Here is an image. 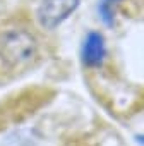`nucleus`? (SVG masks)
<instances>
[{
    "label": "nucleus",
    "mask_w": 144,
    "mask_h": 146,
    "mask_svg": "<svg viewBox=\"0 0 144 146\" xmlns=\"http://www.w3.org/2000/svg\"><path fill=\"white\" fill-rule=\"evenodd\" d=\"M0 52H2V57L7 64L21 65L33 58V55L36 52V43L29 33L12 29L4 35Z\"/></svg>",
    "instance_id": "obj_1"
},
{
    "label": "nucleus",
    "mask_w": 144,
    "mask_h": 146,
    "mask_svg": "<svg viewBox=\"0 0 144 146\" xmlns=\"http://www.w3.org/2000/svg\"><path fill=\"white\" fill-rule=\"evenodd\" d=\"M79 5V0H41L38 19L43 28L53 29L62 24Z\"/></svg>",
    "instance_id": "obj_2"
},
{
    "label": "nucleus",
    "mask_w": 144,
    "mask_h": 146,
    "mask_svg": "<svg viewBox=\"0 0 144 146\" xmlns=\"http://www.w3.org/2000/svg\"><path fill=\"white\" fill-rule=\"evenodd\" d=\"M106 55L105 38L98 31H89L83 43V62L88 67H98L103 64Z\"/></svg>",
    "instance_id": "obj_3"
},
{
    "label": "nucleus",
    "mask_w": 144,
    "mask_h": 146,
    "mask_svg": "<svg viewBox=\"0 0 144 146\" xmlns=\"http://www.w3.org/2000/svg\"><path fill=\"white\" fill-rule=\"evenodd\" d=\"M120 2H122V0H100L98 11L101 14V19L106 24H113V17H115L117 7L120 5Z\"/></svg>",
    "instance_id": "obj_4"
}]
</instances>
